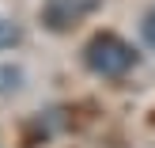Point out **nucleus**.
I'll use <instances>...</instances> for the list:
<instances>
[{
  "instance_id": "nucleus-1",
  "label": "nucleus",
  "mask_w": 155,
  "mask_h": 148,
  "mask_svg": "<svg viewBox=\"0 0 155 148\" xmlns=\"http://www.w3.org/2000/svg\"><path fill=\"white\" fill-rule=\"evenodd\" d=\"M83 65L91 68L95 76H106V80H117L125 76L129 68L136 65V50L117 34H95L87 46H83Z\"/></svg>"
},
{
  "instance_id": "nucleus-2",
  "label": "nucleus",
  "mask_w": 155,
  "mask_h": 148,
  "mask_svg": "<svg viewBox=\"0 0 155 148\" xmlns=\"http://www.w3.org/2000/svg\"><path fill=\"white\" fill-rule=\"evenodd\" d=\"M98 8H102V0H42V23L49 30H72Z\"/></svg>"
},
{
  "instance_id": "nucleus-3",
  "label": "nucleus",
  "mask_w": 155,
  "mask_h": 148,
  "mask_svg": "<svg viewBox=\"0 0 155 148\" xmlns=\"http://www.w3.org/2000/svg\"><path fill=\"white\" fill-rule=\"evenodd\" d=\"M23 38V30L15 27V23H8V19H0V50H4V46H15Z\"/></svg>"
},
{
  "instance_id": "nucleus-4",
  "label": "nucleus",
  "mask_w": 155,
  "mask_h": 148,
  "mask_svg": "<svg viewBox=\"0 0 155 148\" xmlns=\"http://www.w3.org/2000/svg\"><path fill=\"white\" fill-rule=\"evenodd\" d=\"M144 42H148L151 50H155V8H151L148 15H144Z\"/></svg>"
}]
</instances>
